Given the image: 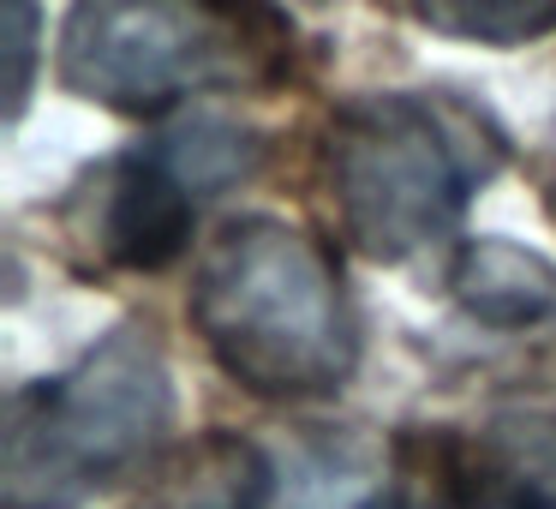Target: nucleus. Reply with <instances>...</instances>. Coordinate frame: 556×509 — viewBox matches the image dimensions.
<instances>
[{
    "label": "nucleus",
    "instance_id": "9d476101",
    "mask_svg": "<svg viewBox=\"0 0 556 509\" xmlns=\"http://www.w3.org/2000/svg\"><path fill=\"white\" fill-rule=\"evenodd\" d=\"M7 109L25 114L30 66H37V0H7Z\"/></svg>",
    "mask_w": 556,
    "mask_h": 509
},
{
    "label": "nucleus",
    "instance_id": "7ed1b4c3",
    "mask_svg": "<svg viewBox=\"0 0 556 509\" xmlns=\"http://www.w3.org/2000/svg\"><path fill=\"white\" fill-rule=\"evenodd\" d=\"M503 162L496 133L472 109L425 90L359 97L329 121L324 169L336 193L341 234L365 258L425 252L460 222L467 198Z\"/></svg>",
    "mask_w": 556,
    "mask_h": 509
},
{
    "label": "nucleus",
    "instance_id": "1a4fd4ad",
    "mask_svg": "<svg viewBox=\"0 0 556 509\" xmlns=\"http://www.w3.org/2000/svg\"><path fill=\"white\" fill-rule=\"evenodd\" d=\"M407 7L437 37L484 42V49H515L556 30V0H407Z\"/></svg>",
    "mask_w": 556,
    "mask_h": 509
},
{
    "label": "nucleus",
    "instance_id": "f03ea898",
    "mask_svg": "<svg viewBox=\"0 0 556 509\" xmlns=\"http://www.w3.org/2000/svg\"><path fill=\"white\" fill-rule=\"evenodd\" d=\"M174 432V372L150 324H121L66 372L25 384L0 432V504L78 509L156 461Z\"/></svg>",
    "mask_w": 556,
    "mask_h": 509
},
{
    "label": "nucleus",
    "instance_id": "39448f33",
    "mask_svg": "<svg viewBox=\"0 0 556 509\" xmlns=\"http://www.w3.org/2000/svg\"><path fill=\"white\" fill-rule=\"evenodd\" d=\"M210 198L174 169L150 138L144 150L109 162L85 181V193L73 198L78 240L114 270H168L174 258L192 246L198 210Z\"/></svg>",
    "mask_w": 556,
    "mask_h": 509
},
{
    "label": "nucleus",
    "instance_id": "20e7f679",
    "mask_svg": "<svg viewBox=\"0 0 556 509\" xmlns=\"http://www.w3.org/2000/svg\"><path fill=\"white\" fill-rule=\"evenodd\" d=\"M288 25L264 0H73L61 85L121 114H162L269 66Z\"/></svg>",
    "mask_w": 556,
    "mask_h": 509
},
{
    "label": "nucleus",
    "instance_id": "0eeeda50",
    "mask_svg": "<svg viewBox=\"0 0 556 509\" xmlns=\"http://www.w3.org/2000/svg\"><path fill=\"white\" fill-rule=\"evenodd\" d=\"M269 492L276 468L264 449L233 432H210L204 444L180 449L132 509H269Z\"/></svg>",
    "mask_w": 556,
    "mask_h": 509
},
{
    "label": "nucleus",
    "instance_id": "423d86ee",
    "mask_svg": "<svg viewBox=\"0 0 556 509\" xmlns=\"http://www.w3.org/2000/svg\"><path fill=\"white\" fill-rule=\"evenodd\" d=\"M448 288L479 324L491 330H527L556 312V264L532 246H515L503 234L467 240L448 264Z\"/></svg>",
    "mask_w": 556,
    "mask_h": 509
},
{
    "label": "nucleus",
    "instance_id": "f257e3e1",
    "mask_svg": "<svg viewBox=\"0 0 556 509\" xmlns=\"http://www.w3.org/2000/svg\"><path fill=\"white\" fill-rule=\"evenodd\" d=\"M186 312L210 360L264 401L336 396L359 365L336 252L276 216H240L204 246Z\"/></svg>",
    "mask_w": 556,
    "mask_h": 509
},
{
    "label": "nucleus",
    "instance_id": "6e6552de",
    "mask_svg": "<svg viewBox=\"0 0 556 509\" xmlns=\"http://www.w3.org/2000/svg\"><path fill=\"white\" fill-rule=\"evenodd\" d=\"M389 444H353V437H305L288 473H276L269 509H383Z\"/></svg>",
    "mask_w": 556,
    "mask_h": 509
}]
</instances>
